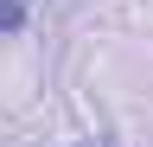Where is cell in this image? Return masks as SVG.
<instances>
[{"label":"cell","instance_id":"obj_1","mask_svg":"<svg viewBox=\"0 0 153 147\" xmlns=\"http://www.w3.org/2000/svg\"><path fill=\"white\" fill-rule=\"evenodd\" d=\"M26 32V0H0V39Z\"/></svg>","mask_w":153,"mask_h":147}]
</instances>
